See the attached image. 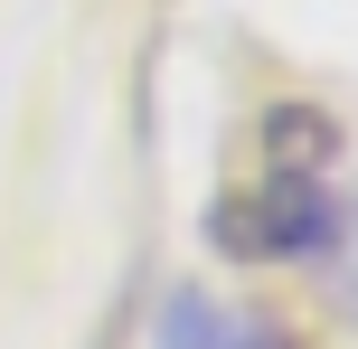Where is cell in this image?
Wrapping results in <instances>:
<instances>
[{
    "label": "cell",
    "instance_id": "obj_1",
    "mask_svg": "<svg viewBox=\"0 0 358 349\" xmlns=\"http://www.w3.org/2000/svg\"><path fill=\"white\" fill-rule=\"evenodd\" d=\"M330 113L311 104H273L264 132H255V180H236L227 199L208 208V236L227 255H264V264H292V255H330L340 236V189H330Z\"/></svg>",
    "mask_w": 358,
    "mask_h": 349
},
{
    "label": "cell",
    "instance_id": "obj_2",
    "mask_svg": "<svg viewBox=\"0 0 358 349\" xmlns=\"http://www.w3.org/2000/svg\"><path fill=\"white\" fill-rule=\"evenodd\" d=\"M161 349H283V331L255 312H227L208 293H170L161 302Z\"/></svg>",
    "mask_w": 358,
    "mask_h": 349
},
{
    "label": "cell",
    "instance_id": "obj_3",
    "mask_svg": "<svg viewBox=\"0 0 358 349\" xmlns=\"http://www.w3.org/2000/svg\"><path fill=\"white\" fill-rule=\"evenodd\" d=\"M349 293H358V218H349Z\"/></svg>",
    "mask_w": 358,
    "mask_h": 349
}]
</instances>
